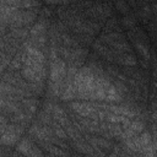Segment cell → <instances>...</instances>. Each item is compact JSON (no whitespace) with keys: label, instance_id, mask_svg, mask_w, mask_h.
<instances>
[{"label":"cell","instance_id":"obj_21","mask_svg":"<svg viewBox=\"0 0 157 157\" xmlns=\"http://www.w3.org/2000/svg\"><path fill=\"white\" fill-rule=\"evenodd\" d=\"M152 77H153V81H157V67H153V71H152Z\"/></svg>","mask_w":157,"mask_h":157},{"label":"cell","instance_id":"obj_5","mask_svg":"<svg viewBox=\"0 0 157 157\" xmlns=\"http://www.w3.org/2000/svg\"><path fill=\"white\" fill-rule=\"evenodd\" d=\"M144 130H145V123H144V120L137 115L136 119L131 120V123L129 124L128 128L123 129V131H124V139L140 135ZM124 139H123V140H124ZM123 140H121V141H123Z\"/></svg>","mask_w":157,"mask_h":157},{"label":"cell","instance_id":"obj_12","mask_svg":"<svg viewBox=\"0 0 157 157\" xmlns=\"http://www.w3.org/2000/svg\"><path fill=\"white\" fill-rule=\"evenodd\" d=\"M124 96L115 88L114 85H112L107 92V97H105V102L108 103H121L123 102Z\"/></svg>","mask_w":157,"mask_h":157},{"label":"cell","instance_id":"obj_6","mask_svg":"<svg viewBox=\"0 0 157 157\" xmlns=\"http://www.w3.org/2000/svg\"><path fill=\"white\" fill-rule=\"evenodd\" d=\"M85 139L90 142V145L92 147H99L101 150H103L104 152H108V151H112L113 148V144L108 140V139H104V137H98V136H92V135H86Z\"/></svg>","mask_w":157,"mask_h":157},{"label":"cell","instance_id":"obj_11","mask_svg":"<svg viewBox=\"0 0 157 157\" xmlns=\"http://www.w3.org/2000/svg\"><path fill=\"white\" fill-rule=\"evenodd\" d=\"M117 63L121 64L124 66H135L137 64V59L132 53H126V54H119L117 56Z\"/></svg>","mask_w":157,"mask_h":157},{"label":"cell","instance_id":"obj_18","mask_svg":"<svg viewBox=\"0 0 157 157\" xmlns=\"http://www.w3.org/2000/svg\"><path fill=\"white\" fill-rule=\"evenodd\" d=\"M114 5H115V7H117L120 12H123L124 15H128V13H129V6H128V2H125V1H118V2H115Z\"/></svg>","mask_w":157,"mask_h":157},{"label":"cell","instance_id":"obj_7","mask_svg":"<svg viewBox=\"0 0 157 157\" xmlns=\"http://www.w3.org/2000/svg\"><path fill=\"white\" fill-rule=\"evenodd\" d=\"M34 145H36V144L33 142V140H32L29 136H28V137H22V139L20 140V142L17 144V146H16V151H17L18 153L23 155L25 157H29V155H31V152H32Z\"/></svg>","mask_w":157,"mask_h":157},{"label":"cell","instance_id":"obj_22","mask_svg":"<svg viewBox=\"0 0 157 157\" xmlns=\"http://www.w3.org/2000/svg\"><path fill=\"white\" fill-rule=\"evenodd\" d=\"M151 9H152V13L157 15V4H151Z\"/></svg>","mask_w":157,"mask_h":157},{"label":"cell","instance_id":"obj_10","mask_svg":"<svg viewBox=\"0 0 157 157\" xmlns=\"http://www.w3.org/2000/svg\"><path fill=\"white\" fill-rule=\"evenodd\" d=\"M134 47L136 48V50L140 53V55L144 58L145 61H150L151 60V53H150V47L148 43H144L141 40H134Z\"/></svg>","mask_w":157,"mask_h":157},{"label":"cell","instance_id":"obj_17","mask_svg":"<svg viewBox=\"0 0 157 157\" xmlns=\"http://www.w3.org/2000/svg\"><path fill=\"white\" fill-rule=\"evenodd\" d=\"M52 117H53V119H54V120H56V121H58L59 119L67 117V114H66V112L64 110V108H61L59 104H54V108H53V113H52Z\"/></svg>","mask_w":157,"mask_h":157},{"label":"cell","instance_id":"obj_9","mask_svg":"<svg viewBox=\"0 0 157 157\" xmlns=\"http://www.w3.org/2000/svg\"><path fill=\"white\" fill-rule=\"evenodd\" d=\"M72 147L78 151L80 153H83V155H88V153H93V147L90 145V142L83 137L78 141H72Z\"/></svg>","mask_w":157,"mask_h":157},{"label":"cell","instance_id":"obj_2","mask_svg":"<svg viewBox=\"0 0 157 157\" xmlns=\"http://www.w3.org/2000/svg\"><path fill=\"white\" fill-rule=\"evenodd\" d=\"M1 131V145L13 146L20 142V137L25 131V126L17 123H9L7 126L0 128Z\"/></svg>","mask_w":157,"mask_h":157},{"label":"cell","instance_id":"obj_14","mask_svg":"<svg viewBox=\"0 0 157 157\" xmlns=\"http://www.w3.org/2000/svg\"><path fill=\"white\" fill-rule=\"evenodd\" d=\"M65 131H66V134L69 136V140H71V141H78V140L83 139V135L81 134V131L72 123L69 126L65 128Z\"/></svg>","mask_w":157,"mask_h":157},{"label":"cell","instance_id":"obj_20","mask_svg":"<svg viewBox=\"0 0 157 157\" xmlns=\"http://www.w3.org/2000/svg\"><path fill=\"white\" fill-rule=\"evenodd\" d=\"M151 119L157 124V112H152L151 113Z\"/></svg>","mask_w":157,"mask_h":157},{"label":"cell","instance_id":"obj_4","mask_svg":"<svg viewBox=\"0 0 157 157\" xmlns=\"http://www.w3.org/2000/svg\"><path fill=\"white\" fill-rule=\"evenodd\" d=\"M69 108L82 118H88L91 114L97 112L94 102H70Z\"/></svg>","mask_w":157,"mask_h":157},{"label":"cell","instance_id":"obj_23","mask_svg":"<svg viewBox=\"0 0 157 157\" xmlns=\"http://www.w3.org/2000/svg\"><path fill=\"white\" fill-rule=\"evenodd\" d=\"M152 88H153V93H157V81L152 82Z\"/></svg>","mask_w":157,"mask_h":157},{"label":"cell","instance_id":"obj_8","mask_svg":"<svg viewBox=\"0 0 157 157\" xmlns=\"http://www.w3.org/2000/svg\"><path fill=\"white\" fill-rule=\"evenodd\" d=\"M139 139H140V147H141V151L139 153H144L151 145H152V141H153V135L151 131L148 130H144L140 135H139Z\"/></svg>","mask_w":157,"mask_h":157},{"label":"cell","instance_id":"obj_1","mask_svg":"<svg viewBox=\"0 0 157 157\" xmlns=\"http://www.w3.org/2000/svg\"><path fill=\"white\" fill-rule=\"evenodd\" d=\"M74 85L77 91V98L92 102L93 101V93L96 90V74L86 65L82 66L75 78H74Z\"/></svg>","mask_w":157,"mask_h":157},{"label":"cell","instance_id":"obj_13","mask_svg":"<svg viewBox=\"0 0 157 157\" xmlns=\"http://www.w3.org/2000/svg\"><path fill=\"white\" fill-rule=\"evenodd\" d=\"M113 50L118 52L119 54H126V53H132L131 45L126 42V40H120V42H113L109 45Z\"/></svg>","mask_w":157,"mask_h":157},{"label":"cell","instance_id":"obj_24","mask_svg":"<svg viewBox=\"0 0 157 157\" xmlns=\"http://www.w3.org/2000/svg\"><path fill=\"white\" fill-rule=\"evenodd\" d=\"M86 157H98V156L93 152V153H88V155H86Z\"/></svg>","mask_w":157,"mask_h":157},{"label":"cell","instance_id":"obj_16","mask_svg":"<svg viewBox=\"0 0 157 157\" xmlns=\"http://www.w3.org/2000/svg\"><path fill=\"white\" fill-rule=\"evenodd\" d=\"M128 118L125 117H121V115H117L112 112H107V117H105V121L108 123H112V124H123Z\"/></svg>","mask_w":157,"mask_h":157},{"label":"cell","instance_id":"obj_3","mask_svg":"<svg viewBox=\"0 0 157 157\" xmlns=\"http://www.w3.org/2000/svg\"><path fill=\"white\" fill-rule=\"evenodd\" d=\"M67 74V64L61 58L49 64V83L64 85Z\"/></svg>","mask_w":157,"mask_h":157},{"label":"cell","instance_id":"obj_15","mask_svg":"<svg viewBox=\"0 0 157 157\" xmlns=\"http://www.w3.org/2000/svg\"><path fill=\"white\" fill-rule=\"evenodd\" d=\"M137 20H136V16L134 13H128V15H124L123 18H121V25L128 28V29H132L136 25Z\"/></svg>","mask_w":157,"mask_h":157},{"label":"cell","instance_id":"obj_19","mask_svg":"<svg viewBox=\"0 0 157 157\" xmlns=\"http://www.w3.org/2000/svg\"><path fill=\"white\" fill-rule=\"evenodd\" d=\"M151 110L152 112H157V97L153 98V101L151 102Z\"/></svg>","mask_w":157,"mask_h":157},{"label":"cell","instance_id":"obj_25","mask_svg":"<svg viewBox=\"0 0 157 157\" xmlns=\"http://www.w3.org/2000/svg\"><path fill=\"white\" fill-rule=\"evenodd\" d=\"M156 23H157V21H156Z\"/></svg>","mask_w":157,"mask_h":157}]
</instances>
